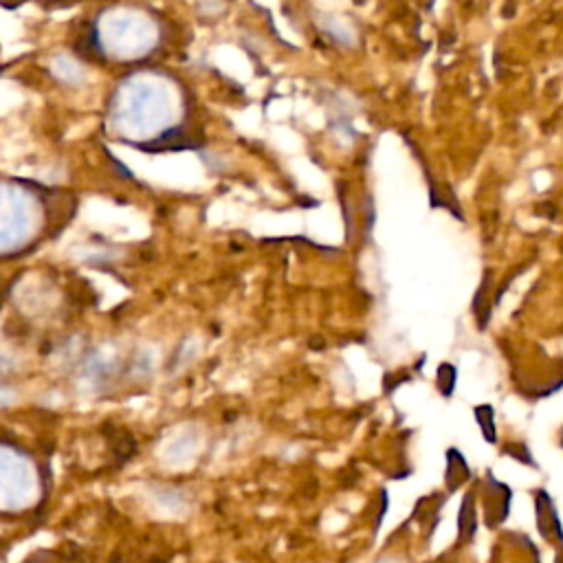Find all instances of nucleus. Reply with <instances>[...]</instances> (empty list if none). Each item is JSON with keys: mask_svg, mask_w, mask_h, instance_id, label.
I'll list each match as a JSON object with an SVG mask.
<instances>
[{"mask_svg": "<svg viewBox=\"0 0 563 563\" xmlns=\"http://www.w3.org/2000/svg\"><path fill=\"white\" fill-rule=\"evenodd\" d=\"M132 91H126L121 99H126V108H121L119 121H126V130L135 137H152L161 135L168 128V121L176 117V97L170 91V86H163L157 82H141L130 86Z\"/></svg>", "mask_w": 563, "mask_h": 563, "instance_id": "1", "label": "nucleus"}, {"mask_svg": "<svg viewBox=\"0 0 563 563\" xmlns=\"http://www.w3.org/2000/svg\"><path fill=\"white\" fill-rule=\"evenodd\" d=\"M99 33H102L104 47L113 51V55H121V58H135V55L148 51L154 36H157L148 18L128 14V11L110 16Z\"/></svg>", "mask_w": 563, "mask_h": 563, "instance_id": "2", "label": "nucleus"}, {"mask_svg": "<svg viewBox=\"0 0 563 563\" xmlns=\"http://www.w3.org/2000/svg\"><path fill=\"white\" fill-rule=\"evenodd\" d=\"M513 489L489 469L480 487L482 524L487 531H500L509 522L513 509Z\"/></svg>", "mask_w": 563, "mask_h": 563, "instance_id": "3", "label": "nucleus"}, {"mask_svg": "<svg viewBox=\"0 0 563 563\" xmlns=\"http://www.w3.org/2000/svg\"><path fill=\"white\" fill-rule=\"evenodd\" d=\"M533 504H535V526L539 537L550 546H555L557 550L563 548V522L559 517V509L553 495L548 493V489H537L533 493Z\"/></svg>", "mask_w": 563, "mask_h": 563, "instance_id": "4", "label": "nucleus"}, {"mask_svg": "<svg viewBox=\"0 0 563 563\" xmlns=\"http://www.w3.org/2000/svg\"><path fill=\"white\" fill-rule=\"evenodd\" d=\"M473 480V469L467 456L458 447H447L445 451V491L447 495L458 493Z\"/></svg>", "mask_w": 563, "mask_h": 563, "instance_id": "5", "label": "nucleus"}, {"mask_svg": "<svg viewBox=\"0 0 563 563\" xmlns=\"http://www.w3.org/2000/svg\"><path fill=\"white\" fill-rule=\"evenodd\" d=\"M458 546H471L478 537L480 513H478V493L467 491L458 509Z\"/></svg>", "mask_w": 563, "mask_h": 563, "instance_id": "6", "label": "nucleus"}, {"mask_svg": "<svg viewBox=\"0 0 563 563\" xmlns=\"http://www.w3.org/2000/svg\"><path fill=\"white\" fill-rule=\"evenodd\" d=\"M491 289H493V275L489 273L487 278L480 282L478 293H476V297H473V315H476V322H478L480 330L489 326L491 315L495 311V304H493L495 293Z\"/></svg>", "mask_w": 563, "mask_h": 563, "instance_id": "7", "label": "nucleus"}, {"mask_svg": "<svg viewBox=\"0 0 563 563\" xmlns=\"http://www.w3.org/2000/svg\"><path fill=\"white\" fill-rule=\"evenodd\" d=\"M473 418H476L484 443L498 445L500 436H498V414H495V407L489 403H480L473 407Z\"/></svg>", "mask_w": 563, "mask_h": 563, "instance_id": "8", "label": "nucleus"}, {"mask_svg": "<svg viewBox=\"0 0 563 563\" xmlns=\"http://www.w3.org/2000/svg\"><path fill=\"white\" fill-rule=\"evenodd\" d=\"M458 388V368L456 363L451 361H443L436 370V390L443 399H454Z\"/></svg>", "mask_w": 563, "mask_h": 563, "instance_id": "9", "label": "nucleus"}, {"mask_svg": "<svg viewBox=\"0 0 563 563\" xmlns=\"http://www.w3.org/2000/svg\"><path fill=\"white\" fill-rule=\"evenodd\" d=\"M502 454L509 456L515 462H520V465H526V467H531V469H539L537 460L533 458V449L528 447L526 443H506L502 447Z\"/></svg>", "mask_w": 563, "mask_h": 563, "instance_id": "10", "label": "nucleus"}, {"mask_svg": "<svg viewBox=\"0 0 563 563\" xmlns=\"http://www.w3.org/2000/svg\"><path fill=\"white\" fill-rule=\"evenodd\" d=\"M372 563H407L403 557H394V555H383L379 559H374Z\"/></svg>", "mask_w": 563, "mask_h": 563, "instance_id": "11", "label": "nucleus"}, {"mask_svg": "<svg viewBox=\"0 0 563 563\" xmlns=\"http://www.w3.org/2000/svg\"><path fill=\"white\" fill-rule=\"evenodd\" d=\"M559 447L563 449V427L559 429Z\"/></svg>", "mask_w": 563, "mask_h": 563, "instance_id": "12", "label": "nucleus"}]
</instances>
